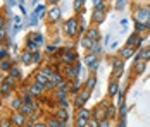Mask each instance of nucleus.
<instances>
[{"mask_svg": "<svg viewBox=\"0 0 150 127\" xmlns=\"http://www.w3.org/2000/svg\"><path fill=\"white\" fill-rule=\"evenodd\" d=\"M135 19L136 22H149L150 21V7H145V9H138L135 14Z\"/></svg>", "mask_w": 150, "mask_h": 127, "instance_id": "f257e3e1", "label": "nucleus"}, {"mask_svg": "<svg viewBox=\"0 0 150 127\" xmlns=\"http://www.w3.org/2000/svg\"><path fill=\"white\" fill-rule=\"evenodd\" d=\"M78 19L76 17H71L67 22H66V33H67V36H76V33H78Z\"/></svg>", "mask_w": 150, "mask_h": 127, "instance_id": "f03ea898", "label": "nucleus"}, {"mask_svg": "<svg viewBox=\"0 0 150 127\" xmlns=\"http://www.w3.org/2000/svg\"><path fill=\"white\" fill-rule=\"evenodd\" d=\"M74 60H76V53L71 48H62V62L66 65H71Z\"/></svg>", "mask_w": 150, "mask_h": 127, "instance_id": "7ed1b4c3", "label": "nucleus"}, {"mask_svg": "<svg viewBox=\"0 0 150 127\" xmlns=\"http://www.w3.org/2000/svg\"><path fill=\"white\" fill-rule=\"evenodd\" d=\"M90 93H91V91H88V89H83V93L76 96V100H74V105L78 107V108H83V105L86 103V100L90 98Z\"/></svg>", "mask_w": 150, "mask_h": 127, "instance_id": "20e7f679", "label": "nucleus"}, {"mask_svg": "<svg viewBox=\"0 0 150 127\" xmlns=\"http://www.w3.org/2000/svg\"><path fill=\"white\" fill-rule=\"evenodd\" d=\"M85 62L88 64L90 71H97V69H98V58H97V55H93V53H88V55L85 57Z\"/></svg>", "mask_w": 150, "mask_h": 127, "instance_id": "39448f33", "label": "nucleus"}, {"mask_svg": "<svg viewBox=\"0 0 150 127\" xmlns=\"http://www.w3.org/2000/svg\"><path fill=\"white\" fill-rule=\"evenodd\" d=\"M11 120H12V124L17 127H23V126H26V117L23 115V113H14L12 117H11Z\"/></svg>", "mask_w": 150, "mask_h": 127, "instance_id": "423d86ee", "label": "nucleus"}, {"mask_svg": "<svg viewBox=\"0 0 150 127\" xmlns=\"http://www.w3.org/2000/svg\"><path fill=\"white\" fill-rule=\"evenodd\" d=\"M28 93H30V95H35V96H40V95L43 93V86L38 84V83H35V84H31L30 88H28Z\"/></svg>", "mask_w": 150, "mask_h": 127, "instance_id": "0eeeda50", "label": "nucleus"}, {"mask_svg": "<svg viewBox=\"0 0 150 127\" xmlns=\"http://www.w3.org/2000/svg\"><path fill=\"white\" fill-rule=\"evenodd\" d=\"M95 119L100 122V120H104V119H107V105H104V107H98L97 110H95Z\"/></svg>", "mask_w": 150, "mask_h": 127, "instance_id": "6e6552de", "label": "nucleus"}, {"mask_svg": "<svg viewBox=\"0 0 150 127\" xmlns=\"http://www.w3.org/2000/svg\"><path fill=\"white\" fill-rule=\"evenodd\" d=\"M12 84H14V79H12V77H5V84L0 88V93H2V95H9Z\"/></svg>", "mask_w": 150, "mask_h": 127, "instance_id": "1a4fd4ad", "label": "nucleus"}, {"mask_svg": "<svg viewBox=\"0 0 150 127\" xmlns=\"http://www.w3.org/2000/svg\"><path fill=\"white\" fill-rule=\"evenodd\" d=\"M135 55V48L133 46H124V48H121V58L124 60V58H129V57H133Z\"/></svg>", "mask_w": 150, "mask_h": 127, "instance_id": "9d476101", "label": "nucleus"}, {"mask_svg": "<svg viewBox=\"0 0 150 127\" xmlns=\"http://www.w3.org/2000/svg\"><path fill=\"white\" fill-rule=\"evenodd\" d=\"M55 119H57L59 122H66V120H67V110L59 107V108L55 110Z\"/></svg>", "mask_w": 150, "mask_h": 127, "instance_id": "9b49d317", "label": "nucleus"}, {"mask_svg": "<svg viewBox=\"0 0 150 127\" xmlns=\"http://www.w3.org/2000/svg\"><path fill=\"white\" fill-rule=\"evenodd\" d=\"M35 76H36L35 79H36V83H38V84H42V86H47V84H48V76H47V74H43L42 71L36 72Z\"/></svg>", "mask_w": 150, "mask_h": 127, "instance_id": "f8f14e48", "label": "nucleus"}, {"mask_svg": "<svg viewBox=\"0 0 150 127\" xmlns=\"http://www.w3.org/2000/svg\"><path fill=\"white\" fill-rule=\"evenodd\" d=\"M98 36H100V33H98V29H95V28H90L88 31H86V38H88V40H91V41H98Z\"/></svg>", "mask_w": 150, "mask_h": 127, "instance_id": "ddd939ff", "label": "nucleus"}, {"mask_svg": "<svg viewBox=\"0 0 150 127\" xmlns=\"http://www.w3.org/2000/svg\"><path fill=\"white\" fill-rule=\"evenodd\" d=\"M140 43H142V36L140 34H131L128 38V46H133L135 48L136 45H140Z\"/></svg>", "mask_w": 150, "mask_h": 127, "instance_id": "4468645a", "label": "nucleus"}, {"mask_svg": "<svg viewBox=\"0 0 150 127\" xmlns=\"http://www.w3.org/2000/svg\"><path fill=\"white\" fill-rule=\"evenodd\" d=\"M138 58H142L143 62H145V60H150V48H142V50L136 53V60H138Z\"/></svg>", "mask_w": 150, "mask_h": 127, "instance_id": "2eb2a0df", "label": "nucleus"}, {"mask_svg": "<svg viewBox=\"0 0 150 127\" xmlns=\"http://www.w3.org/2000/svg\"><path fill=\"white\" fill-rule=\"evenodd\" d=\"M91 113L86 110V108H78V113H76V119H83V120H90Z\"/></svg>", "mask_w": 150, "mask_h": 127, "instance_id": "dca6fc26", "label": "nucleus"}, {"mask_svg": "<svg viewBox=\"0 0 150 127\" xmlns=\"http://www.w3.org/2000/svg\"><path fill=\"white\" fill-rule=\"evenodd\" d=\"M48 17H50V21H59L60 9H59V7H52V9L48 11Z\"/></svg>", "mask_w": 150, "mask_h": 127, "instance_id": "f3484780", "label": "nucleus"}, {"mask_svg": "<svg viewBox=\"0 0 150 127\" xmlns=\"http://www.w3.org/2000/svg\"><path fill=\"white\" fill-rule=\"evenodd\" d=\"M19 113H23V115H33L35 113V108L28 105V103H23V107L19 108Z\"/></svg>", "mask_w": 150, "mask_h": 127, "instance_id": "a211bd4d", "label": "nucleus"}, {"mask_svg": "<svg viewBox=\"0 0 150 127\" xmlns=\"http://www.w3.org/2000/svg\"><path fill=\"white\" fill-rule=\"evenodd\" d=\"M112 67H114L116 72H122V67H124L122 58H114V60H112Z\"/></svg>", "mask_w": 150, "mask_h": 127, "instance_id": "6ab92c4d", "label": "nucleus"}, {"mask_svg": "<svg viewBox=\"0 0 150 127\" xmlns=\"http://www.w3.org/2000/svg\"><path fill=\"white\" fill-rule=\"evenodd\" d=\"M26 48H28V52H36V48H38V43L35 41L33 38H28V41H26Z\"/></svg>", "mask_w": 150, "mask_h": 127, "instance_id": "aec40b11", "label": "nucleus"}, {"mask_svg": "<svg viewBox=\"0 0 150 127\" xmlns=\"http://www.w3.org/2000/svg\"><path fill=\"white\" fill-rule=\"evenodd\" d=\"M93 11L95 12H105V2H100V0L93 2Z\"/></svg>", "mask_w": 150, "mask_h": 127, "instance_id": "412c9836", "label": "nucleus"}, {"mask_svg": "<svg viewBox=\"0 0 150 127\" xmlns=\"http://www.w3.org/2000/svg\"><path fill=\"white\" fill-rule=\"evenodd\" d=\"M143 71H145V62H143V60L135 62V72H136V74H142Z\"/></svg>", "mask_w": 150, "mask_h": 127, "instance_id": "4be33fe9", "label": "nucleus"}, {"mask_svg": "<svg viewBox=\"0 0 150 127\" xmlns=\"http://www.w3.org/2000/svg\"><path fill=\"white\" fill-rule=\"evenodd\" d=\"M97 84V77L95 76H90L88 77V81H86V86H85V89H88V91H91V88Z\"/></svg>", "mask_w": 150, "mask_h": 127, "instance_id": "5701e85b", "label": "nucleus"}, {"mask_svg": "<svg viewBox=\"0 0 150 127\" xmlns=\"http://www.w3.org/2000/svg\"><path fill=\"white\" fill-rule=\"evenodd\" d=\"M31 58H33V57H31V52L26 50V52L21 55V62H23V64H31Z\"/></svg>", "mask_w": 150, "mask_h": 127, "instance_id": "b1692460", "label": "nucleus"}, {"mask_svg": "<svg viewBox=\"0 0 150 127\" xmlns=\"http://www.w3.org/2000/svg\"><path fill=\"white\" fill-rule=\"evenodd\" d=\"M104 19H105V12H95V11H93V21L104 22Z\"/></svg>", "mask_w": 150, "mask_h": 127, "instance_id": "393cba45", "label": "nucleus"}, {"mask_svg": "<svg viewBox=\"0 0 150 127\" xmlns=\"http://www.w3.org/2000/svg\"><path fill=\"white\" fill-rule=\"evenodd\" d=\"M0 69H2V71H11V69H12V62H11V60H2Z\"/></svg>", "mask_w": 150, "mask_h": 127, "instance_id": "a878e982", "label": "nucleus"}, {"mask_svg": "<svg viewBox=\"0 0 150 127\" xmlns=\"http://www.w3.org/2000/svg\"><path fill=\"white\" fill-rule=\"evenodd\" d=\"M59 126H60V122L55 117H50V119L47 120V127H59Z\"/></svg>", "mask_w": 150, "mask_h": 127, "instance_id": "bb28decb", "label": "nucleus"}, {"mask_svg": "<svg viewBox=\"0 0 150 127\" xmlns=\"http://www.w3.org/2000/svg\"><path fill=\"white\" fill-rule=\"evenodd\" d=\"M117 89H119L117 83H116V81H112V83H110V88H109V95H110V96H114V95L117 93Z\"/></svg>", "mask_w": 150, "mask_h": 127, "instance_id": "cd10ccee", "label": "nucleus"}, {"mask_svg": "<svg viewBox=\"0 0 150 127\" xmlns=\"http://www.w3.org/2000/svg\"><path fill=\"white\" fill-rule=\"evenodd\" d=\"M11 107H12L14 110H19V108L23 107V100L21 98H14L12 100V103H11Z\"/></svg>", "mask_w": 150, "mask_h": 127, "instance_id": "c85d7f7f", "label": "nucleus"}, {"mask_svg": "<svg viewBox=\"0 0 150 127\" xmlns=\"http://www.w3.org/2000/svg\"><path fill=\"white\" fill-rule=\"evenodd\" d=\"M147 28H149V26H147L145 22H136V24H135L136 34H138V33H143V31H145V29H147Z\"/></svg>", "mask_w": 150, "mask_h": 127, "instance_id": "c756f323", "label": "nucleus"}, {"mask_svg": "<svg viewBox=\"0 0 150 127\" xmlns=\"http://www.w3.org/2000/svg\"><path fill=\"white\" fill-rule=\"evenodd\" d=\"M98 52H100V45H98V41H93L91 46H90V53L95 55V53H98Z\"/></svg>", "mask_w": 150, "mask_h": 127, "instance_id": "7c9ffc66", "label": "nucleus"}, {"mask_svg": "<svg viewBox=\"0 0 150 127\" xmlns=\"http://www.w3.org/2000/svg\"><path fill=\"white\" fill-rule=\"evenodd\" d=\"M31 57H33V58H31V64H36V62L42 58V53L36 50V52H33V53H31Z\"/></svg>", "mask_w": 150, "mask_h": 127, "instance_id": "2f4dec72", "label": "nucleus"}, {"mask_svg": "<svg viewBox=\"0 0 150 127\" xmlns=\"http://www.w3.org/2000/svg\"><path fill=\"white\" fill-rule=\"evenodd\" d=\"M9 72H11V77H12V79H16V77H21V71H19L17 67H12Z\"/></svg>", "mask_w": 150, "mask_h": 127, "instance_id": "473e14b6", "label": "nucleus"}, {"mask_svg": "<svg viewBox=\"0 0 150 127\" xmlns=\"http://www.w3.org/2000/svg\"><path fill=\"white\" fill-rule=\"evenodd\" d=\"M11 126H12V120H11V117L4 119V120L0 122V127H11Z\"/></svg>", "mask_w": 150, "mask_h": 127, "instance_id": "72a5a7b5", "label": "nucleus"}, {"mask_svg": "<svg viewBox=\"0 0 150 127\" xmlns=\"http://www.w3.org/2000/svg\"><path fill=\"white\" fill-rule=\"evenodd\" d=\"M78 88H79V81H78V79H74V81H73V84H71V93H78Z\"/></svg>", "mask_w": 150, "mask_h": 127, "instance_id": "f704fd0d", "label": "nucleus"}, {"mask_svg": "<svg viewBox=\"0 0 150 127\" xmlns=\"http://www.w3.org/2000/svg\"><path fill=\"white\" fill-rule=\"evenodd\" d=\"M114 115H116V108L107 105V119H110V117H114Z\"/></svg>", "mask_w": 150, "mask_h": 127, "instance_id": "c9c22d12", "label": "nucleus"}, {"mask_svg": "<svg viewBox=\"0 0 150 127\" xmlns=\"http://www.w3.org/2000/svg\"><path fill=\"white\" fill-rule=\"evenodd\" d=\"M86 127H98V120L95 117H91L90 120H88V124H86Z\"/></svg>", "mask_w": 150, "mask_h": 127, "instance_id": "e433bc0d", "label": "nucleus"}, {"mask_svg": "<svg viewBox=\"0 0 150 127\" xmlns=\"http://www.w3.org/2000/svg\"><path fill=\"white\" fill-rule=\"evenodd\" d=\"M88 120H83V119H76V127H86Z\"/></svg>", "mask_w": 150, "mask_h": 127, "instance_id": "4c0bfd02", "label": "nucleus"}, {"mask_svg": "<svg viewBox=\"0 0 150 127\" xmlns=\"http://www.w3.org/2000/svg\"><path fill=\"white\" fill-rule=\"evenodd\" d=\"M31 38H33V40H35L36 43H42V41H43V36H42L40 33H35V34H33Z\"/></svg>", "mask_w": 150, "mask_h": 127, "instance_id": "58836bf2", "label": "nucleus"}, {"mask_svg": "<svg viewBox=\"0 0 150 127\" xmlns=\"http://www.w3.org/2000/svg\"><path fill=\"white\" fill-rule=\"evenodd\" d=\"M91 40H88V38H86V36H85V38H81V45H83V46H88V48H90L91 46Z\"/></svg>", "mask_w": 150, "mask_h": 127, "instance_id": "ea45409f", "label": "nucleus"}, {"mask_svg": "<svg viewBox=\"0 0 150 127\" xmlns=\"http://www.w3.org/2000/svg\"><path fill=\"white\" fill-rule=\"evenodd\" d=\"M98 127H110V122H109V119H104V120H100V122H98Z\"/></svg>", "mask_w": 150, "mask_h": 127, "instance_id": "a19ab883", "label": "nucleus"}, {"mask_svg": "<svg viewBox=\"0 0 150 127\" xmlns=\"http://www.w3.org/2000/svg\"><path fill=\"white\" fill-rule=\"evenodd\" d=\"M47 52H48V53H55V52H57V48H55L54 45H48V46H47Z\"/></svg>", "mask_w": 150, "mask_h": 127, "instance_id": "79ce46f5", "label": "nucleus"}, {"mask_svg": "<svg viewBox=\"0 0 150 127\" xmlns=\"http://www.w3.org/2000/svg\"><path fill=\"white\" fill-rule=\"evenodd\" d=\"M81 7H83V2H79V0H76V2H74V9H76V11H79Z\"/></svg>", "mask_w": 150, "mask_h": 127, "instance_id": "37998d69", "label": "nucleus"}, {"mask_svg": "<svg viewBox=\"0 0 150 127\" xmlns=\"http://www.w3.org/2000/svg\"><path fill=\"white\" fill-rule=\"evenodd\" d=\"M5 55H7V52H5V48H4V46L0 45V58H4Z\"/></svg>", "mask_w": 150, "mask_h": 127, "instance_id": "c03bdc74", "label": "nucleus"}, {"mask_svg": "<svg viewBox=\"0 0 150 127\" xmlns=\"http://www.w3.org/2000/svg\"><path fill=\"white\" fill-rule=\"evenodd\" d=\"M33 127H47V124H43V122H38V124H35Z\"/></svg>", "mask_w": 150, "mask_h": 127, "instance_id": "a18cd8bd", "label": "nucleus"}, {"mask_svg": "<svg viewBox=\"0 0 150 127\" xmlns=\"http://www.w3.org/2000/svg\"><path fill=\"white\" fill-rule=\"evenodd\" d=\"M116 5H117V9H124V2H117Z\"/></svg>", "mask_w": 150, "mask_h": 127, "instance_id": "49530a36", "label": "nucleus"}, {"mask_svg": "<svg viewBox=\"0 0 150 127\" xmlns=\"http://www.w3.org/2000/svg\"><path fill=\"white\" fill-rule=\"evenodd\" d=\"M59 127H66V122H60V126Z\"/></svg>", "mask_w": 150, "mask_h": 127, "instance_id": "de8ad7c7", "label": "nucleus"}]
</instances>
